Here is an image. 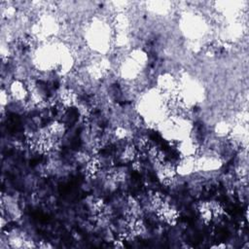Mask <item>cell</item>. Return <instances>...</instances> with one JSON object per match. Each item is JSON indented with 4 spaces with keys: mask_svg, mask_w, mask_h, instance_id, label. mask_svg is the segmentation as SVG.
Masks as SVG:
<instances>
[{
    "mask_svg": "<svg viewBox=\"0 0 249 249\" xmlns=\"http://www.w3.org/2000/svg\"><path fill=\"white\" fill-rule=\"evenodd\" d=\"M157 171H158L157 172L158 178L160 179L162 185L170 186L176 180V175H177L176 166L171 164L170 162L164 161L157 165Z\"/></svg>",
    "mask_w": 249,
    "mask_h": 249,
    "instance_id": "7a4b0ae2",
    "label": "cell"
},
{
    "mask_svg": "<svg viewBox=\"0 0 249 249\" xmlns=\"http://www.w3.org/2000/svg\"><path fill=\"white\" fill-rule=\"evenodd\" d=\"M155 211L161 221L170 226L175 225L180 216L178 209L174 205H172L167 199L163 203H161Z\"/></svg>",
    "mask_w": 249,
    "mask_h": 249,
    "instance_id": "6da1fadb",
    "label": "cell"
},
{
    "mask_svg": "<svg viewBox=\"0 0 249 249\" xmlns=\"http://www.w3.org/2000/svg\"><path fill=\"white\" fill-rule=\"evenodd\" d=\"M216 131L217 133H219L220 135H226L227 133H229L231 131L230 126L227 124H219L216 127Z\"/></svg>",
    "mask_w": 249,
    "mask_h": 249,
    "instance_id": "3957f363",
    "label": "cell"
}]
</instances>
